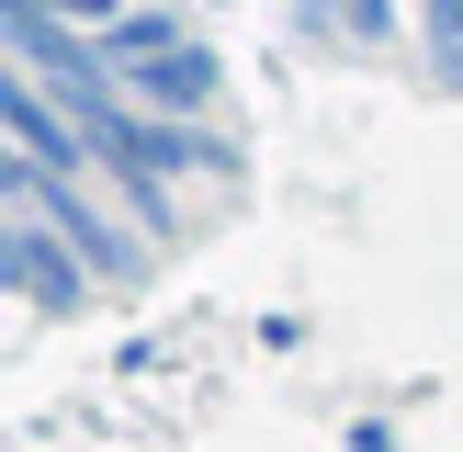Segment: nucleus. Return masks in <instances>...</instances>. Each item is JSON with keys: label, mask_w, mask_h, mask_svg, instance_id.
I'll list each match as a JSON object with an SVG mask.
<instances>
[{"label": "nucleus", "mask_w": 463, "mask_h": 452, "mask_svg": "<svg viewBox=\"0 0 463 452\" xmlns=\"http://www.w3.org/2000/svg\"><path fill=\"white\" fill-rule=\"evenodd\" d=\"M34 215H57V238L80 249L90 260V283H136V271H147V238H136L125 215H102V203H90V170H34Z\"/></svg>", "instance_id": "3"}, {"label": "nucleus", "mask_w": 463, "mask_h": 452, "mask_svg": "<svg viewBox=\"0 0 463 452\" xmlns=\"http://www.w3.org/2000/svg\"><path fill=\"white\" fill-rule=\"evenodd\" d=\"M23 193H34V158H23L12 125H0V203H23Z\"/></svg>", "instance_id": "7"}, {"label": "nucleus", "mask_w": 463, "mask_h": 452, "mask_svg": "<svg viewBox=\"0 0 463 452\" xmlns=\"http://www.w3.org/2000/svg\"><path fill=\"white\" fill-rule=\"evenodd\" d=\"M419 34H430V68L463 80V0H419Z\"/></svg>", "instance_id": "5"}, {"label": "nucleus", "mask_w": 463, "mask_h": 452, "mask_svg": "<svg viewBox=\"0 0 463 452\" xmlns=\"http://www.w3.org/2000/svg\"><path fill=\"white\" fill-rule=\"evenodd\" d=\"M0 294H23V306H45V316L90 306V260L57 238V215H34V203H0Z\"/></svg>", "instance_id": "2"}, {"label": "nucleus", "mask_w": 463, "mask_h": 452, "mask_svg": "<svg viewBox=\"0 0 463 452\" xmlns=\"http://www.w3.org/2000/svg\"><path fill=\"white\" fill-rule=\"evenodd\" d=\"M102 68H113V90H125L136 113H215V90H226L215 45H193L170 12H125L102 34Z\"/></svg>", "instance_id": "1"}, {"label": "nucleus", "mask_w": 463, "mask_h": 452, "mask_svg": "<svg viewBox=\"0 0 463 452\" xmlns=\"http://www.w3.org/2000/svg\"><path fill=\"white\" fill-rule=\"evenodd\" d=\"M45 12H57V23H80V34H113L136 0H45Z\"/></svg>", "instance_id": "6"}, {"label": "nucleus", "mask_w": 463, "mask_h": 452, "mask_svg": "<svg viewBox=\"0 0 463 452\" xmlns=\"http://www.w3.org/2000/svg\"><path fill=\"white\" fill-rule=\"evenodd\" d=\"M0 125H12V147L34 158V170H102V158H90V136H80V113H68L23 57H0Z\"/></svg>", "instance_id": "4"}]
</instances>
